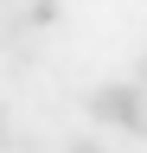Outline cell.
<instances>
[{
	"instance_id": "6da1fadb",
	"label": "cell",
	"mask_w": 147,
	"mask_h": 153,
	"mask_svg": "<svg viewBox=\"0 0 147 153\" xmlns=\"http://www.w3.org/2000/svg\"><path fill=\"white\" fill-rule=\"evenodd\" d=\"M83 108H90V121L115 128V134H128V140H147V89L134 83V76L96 83V89L83 96Z\"/></svg>"
},
{
	"instance_id": "7a4b0ae2",
	"label": "cell",
	"mask_w": 147,
	"mask_h": 153,
	"mask_svg": "<svg viewBox=\"0 0 147 153\" xmlns=\"http://www.w3.org/2000/svg\"><path fill=\"white\" fill-rule=\"evenodd\" d=\"M19 13L45 32V26H58V13H64V7H58V0H19Z\"/></svg>"
},
{
	"instance_id": "3957f363",
	"label": "cell",
	"mask_w": 147,
	"mask_h": 153,
	"mask_svg": "<svg viewBox=\"0 0 147 153\" xmlns=\"http://www.w3.org/2000/svg\"><path fill=\"white\" fill-rule=\"evenodd\" d=\"M134 83H141V89H147V51H141V64H134Z\"/></svg>"
},
{
	"instance_id": "277c9868",
	"label": "cell",
	"mask_w": 147,
	"mask_h": 153,
	"mask_svg": "<svg viewBox=\"0 0 147 153\" xmlns=\"http://www.w3.org/2000/svg\"><path fill=\"white\" fill-rule=\"evenodd\" d=\"M0 140H7V108H0Z\"/></svg>"
}]
</instances>
